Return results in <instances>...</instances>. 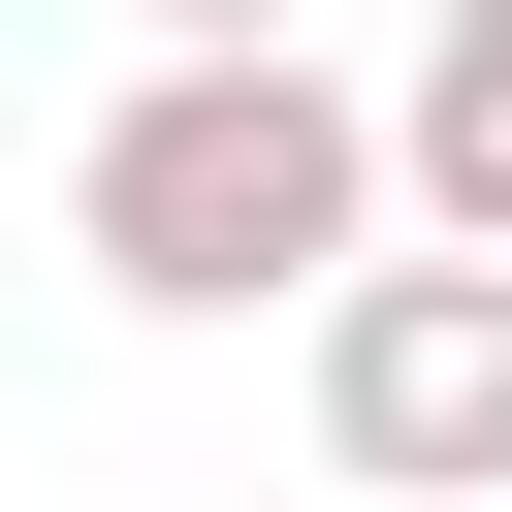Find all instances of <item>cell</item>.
Here are the masks:
<instances>
[{"instance_id": "277c9868", "label": "cell", "mask_w": 512, "mask_h": 512, "mask_svg": "<svg viewBox=\"0 0 512 512\" xmlns=\"http://www.w3.org/2000/svg\"><path fill=\"white\" fill-rule=\"evenodd\" d=\"M128 32H320V0H128Z\"/></svg>"}, {"instance_id": "6da1fadb", "label": "cell", "mask_w": 512, "mask_h": 512, "mask_svg": "<svg viewBox=\"0 0 512 512\" xmlns=\"http://www.w3.org/2000/svg\"><path fill=\"white\" fill-rule=\"evenodd\" d=\"M64 256H96L128 320H320V288L384 256V96H352L320 32H160V64L96 96V160H64Z\"/></svg>"}, {"instance_id": "7a4b0ae2", "label": "cell", "mask_w": 512, "mask_h": 512, "mask_svg": "<svg viewBox=\"0 0 512 512\" xmlns=\"http://www.w3.org/2000/svg\"><path fill=\"white\" fill-rule=\"evenodd\" d=\"M320 480H384V512H480L512 480V256L480 224H384L320 288Z\"/></svg>"}, {"instance_id": "5b68a950", "label": "cell", "mask_w": 512, "mask_h": 512, "mask_svg": "<svg viewBox=\"0 0 512 512\" xmlns=\"http://www.w3.org/2000/svg\"><path fill=\"white\" fill-rule=\"evenodd\" d=\"M480 512H512V480H480Z\"/></svg>"}, {"instance_id": "3957f363", "label": "cell", "mask_w": 512, "mask_h": 512, "mask_svg": "<svg viewBox=\"0 0 512 512\" xmlns=\"http://www.w3.org/2000/svg\"><path fill=\"white\" fill-rule=\"evenodd\" d=\"M384 224H480V256H512V0H416V64H384Z\"/></svg>"}]
</instances>
